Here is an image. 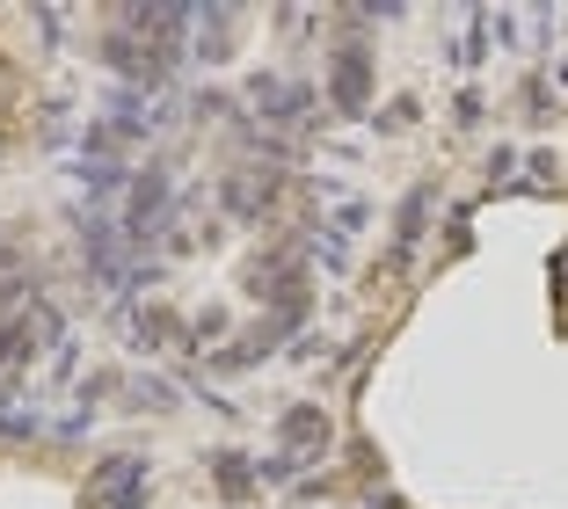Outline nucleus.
<instances>
[{
	"mask_svg": "<svg viewBox=\"0 0 568 509\" xmlns=\"http://www.w3.org/2000/svg\"><path fill=\"white\" fill-rule=\"evenodd\" d=\"M212 480H219V495H234V502L263 488V474H255L248 451H212Z\"/></svg>",
	"mask_w": 568,
	"mask_h": 509,
	"instance_id": "nucleus-8",
	"label": "nucleus"
},
{
	"mask_svg": "<svg viewBox=\"0 0 568 509\" xmlns=\"http://www.w3.org/2000/svg\"><path fill=\"white\" fill-rule=\"evenodd\" d=\"M365 95H372V51L365 44H343L328 59V102L343 116H357V110H365Z\"/></svg>",
	"mask_w": 568,
	"mask_h": 509,
	"instance_id": "nucleus-3",
	"label": "nucleus"
},
{
	"mask_svg": "<svg viewBox=\"0 0 568 509\" xmlns=\"http://www.w3.org/2000/svg\"><path fill=\"white\" fill-rule=\"evenodd\" d=\"M124 394H132V408H175V386L168 378H132Z\"/></svg>",
	"mask_w": 568,
	"mask_h": 509,
	"instance_id": "nucleus-10",
	"label": "nucleus"
},
{
	"mask_svg": "<svg viewBox=\"0 0 568 509\" xmlns=\"http://www.w3.org/2000/svg\"><path fill=\"white\" fill-rule=\"evenodd\" d=\"M234 8H197V22H190V59H204V67H219V59H234Z\"/></svg>",
	"mask_w": 568,
	"mask_h": 509,
	"instance_id": "nucleus-6",
	"label": "nucleus"
},
{
	"mask_svg": "<svg viewBox=\"0 0 568 509\" xmlns=\"http://www.w3.org/2000/svg\"><path fill=\"white\" fill-rule=\"evenodd\" d=\"M365 204H335L328 218H321V233H314V263L328 269V277H343L351 269V247H357V233H365Z\"/></svg>",
	"mask_w": 568,
	"mask_h": 509,
	"instance_id": "nucleus-2",
	"label": "nucleus"
},
{
	"mask_svg": "<svg viewBox=\"0 0 568 509\" xmlns=\"http://www.w3.org/2000/svg\"><path fill=\"white\" fill-rule=\"evenodd\" d=\"M423 218H430V190H408V204H402V226H394V263H402L408 247L423 241Z\"/></svg>",
	"mask_w": 568,
	"mask_h": 509,
	"instance_id": "nucleus-9",
	"label": "nucleus"
},
{
	"mask_svg": "<svg viewBox=\"0 0 568 509\" xmlns=\"http://www.w3.org/2000/svg\"><path fill=\"white\" fill-rule=\"evenodd\" d=\"M37 423H44L37 408H0V429H8V437H37Z\"/></svg>",
	"mask_w": 568,
	"mask_h": 509,
	"instance_id": "nucleus-11",
	"label": "nucleus"
},
{
	"mask_svg": "<svg viewBox=\"0 0 568 509\" xmlns=\"http://www.w3.org/2000/svg\"><path fill=\"white\" fill-rule=\"evenodd\" d=\"M365 509H394V495H379V502H365Z\"/></svg>",
	"mask_w": 568,
	"mask_h": 509,
	"instance_id": "nucleus-14",
	"label": "nucleus"
},
{
	"mask_svg": "<svg viewBox=\"0 0 568 509\" xmlns=\"http://www.w3.org/2000/svg\"><path fill=\"white\" fill-rule=\"evenodd\" d=\"M270 197H277V175H270V167H241V175L219 190V204H226L234 218H263Z\"/></svg>",
	"mask_w": 568,
	"mask_h": 509,
	"instance_id": "nucleus-7",
	"label": "nucleus"
},
{
	"mask_svg": "<svg viewBox=\"0 0 568 509\" xmlns=\"http://www.w3.org/2000/svg\"><path fill=\"white\" fill-rule=\"evenodd\" d=\"M328 437H335V429H328V415H321L314 400H300V408L277 415V451H292V459H306V466L328 451Z\"/></svg>",
	"mask_w": 568,
	"mask_h": 509,
	"instance_id": "nucleus-5",
	"label": "nucleus"
},
{
	"mask_svg": "<svg viewBox=\"0 0 568 509\" xmlns=\"http://www.w3.org/2000/svg\"><path fill=\"white\" fill-rule=\"evenodd\" d=\"M146 488H153V466L139 451H118L88 474V502L95 509H146Z\"/></svg>",
	"mask_w": 568,
	"mask_h": 509,
	"instance_id": "nucleus-1",
	"label": "nucleus"
},
{
	"mask_svg": "<svg viewBox=\"0 0 568 509\" xmlns=\"http://www.w3.org/2000/svg\"><path fill=\"white\" fill-rule=\"evenodd\" d=\"M248 102L263 110V124H300L314 110V88L306 81H284V73H255L248 81Z\"/></svg>",
	"mask_w": 568,
	"mask_h": 509,
	"instance_id": "nucleus-4",
	"label": "nucleus"
},
{
	"mask_svg": "<svg viewBox=\"0 0 568 509\" xmlns=\"http://www.w3.org/2000/svg\"><path fill=\"white\" fill-rule=\"evenodd\" d=\"M554 284H561V292H568V247H561V255H554Z\"/></svg>",
	"mask_w": 568,
	"mask_h": 509,
	"instance_id": "nucleus-13",
	"label": "nucleus"
},
{
	"mask_svg": "<svg viewBox=\"0 0 568 509\" xmlns=\"http://www.w3.org/2000/svg\"><path fill=\"white\" fill-rule=\"evenodd\" d=\"M73 371H81V343L67 335V343L51 349V378H73Z\"/></svg>",
	"mask_w": 568,
	"mask_h": 509,
	"instance_id": "nucleus-12",
	"label": "nucleus"
}]
</instances>
